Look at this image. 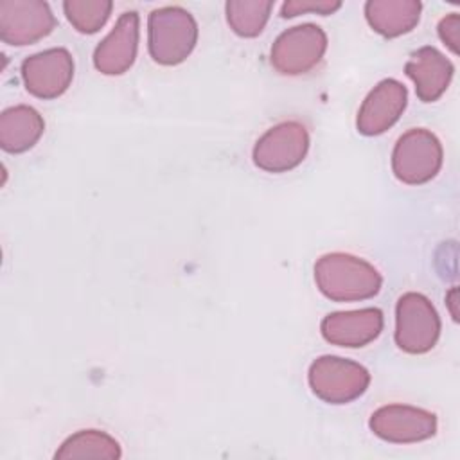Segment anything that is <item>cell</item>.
<instances>
[{
  "instance_id": "6da1fadb",
  "label": "cell",
  "mask_w": 460,
  "mask_h": 460,
  "mask_svg": "<svg viewBox=\"0 0 460 460\" xmlns=\"http://www.w3.org/2000/svg\"><path fill=\"white\" fill-rule=\"evenodd\" d=\"M314 282L329 300L358 302L376 296L383 286V277L365 259L332 252L316 261Z\"/></svg>"
},
{
  "instance_id": "7a4b0ae2",
  "label": "cell",
  "mask_w": 460,
  "mask_h": 460,
  "mask_svg": "<svg viewBox=\"0 0 460 460\" xmlns=\"http://www.w3.org/2000/svg\"><path fill=\"white\" fill-rule=\"evenodd\" d=\"M198 41L194 16L180 5L151 11L147 18V49L155 63L174 66L183 63Z\"/></svg>"
},
{
  "instance_id": "3957f363",
  "label": "cell",
  "mask_w": 460,
  "mask_h": 460,
  "mask_svg": "<svg viewBox=\"0 0 460 460\" xmlns=\"http://www.w3.org/2000/svg\"><path fill=\"white\" fill-rule=\"evenodd\" d=\"M307 383L318 399L329 404H347L367 392L370 372L358 361L325 354L309 365Z\"/></svg>"
},
{
  "instance_id": "277c9868",
  "label": "cell",
  "mask_w": 460,
  "mask_h": 460,
  "mask_svg": "<svg viewBox=\"0 0 460 460\" xmlns=\"http://www.w3.org/2000/svg\"><path fill=\"white\" fill-rule=\"evenodd\" d=\"M440 336V316L428 296L408 291L395 304V345L408 354L429 352Z\"/></svg>"
},
{
  "instance_id": "5b68a950",
  "label": "cell",
  "mask_w": 460,
  "mask_h": 460,
  "mask_svg": "<svg viewBox=\"0 0 460 460\" xmlns=\"http://www.w3.org/2000/svg\"><path fill=\"white\" fill-rule=\"evenodd\" d=\"M442 144L435 133L413 128L402 133L392 151V171L406 185H422L437 176L442 167Z\"/></svg>"
},
{
  "instance_id": "8992f818",
  "label": "cell",
  "mask_w": 460,
  "mask_h": 460,
  "mask_svg": "<svg viewBox=\"0 0 460 460\" xmlns=\"http://www.w3.org/2000/svg\"><path fill=\"white\" fill-rule=\"evenodd\" d=\"M325 50V31L314 23H302L279 34L271 45L270 61L282 75H302L322 61Z\"/></svg>"
},
{
  "instance_id": "52a82bcc",
  "label": "cell",
  "mask_w": 460,
  "mask_h": 460,
  "mask_svg": "<svg viewBox=\"0 0 460 460\" xmlns=\"http://www.w3.org/2000/svg\"><path fill=\"white\" fill-rule=\"evenodd\" d=\"M309 151V133L298 120L270 128L253 146V164L266 172H288L302 164Z\"/></svg>"
},
{
  "instance_id": "ba28073f",
  "label": "cell",
  "mask_w": 460,
  "mask_h": 460,
  "mask_svg": "<svg viewBox=\"0 0 460 460\" xmlns=\"http://www.w3.org/2000/svg\"><path fill=\"white\" fill-rule=\"evenodd\" d=\"M370 431L392 444H413L437 433V415L410 404H385L368 420Z\"/></svg>"
},
{
  "instance_id": "9c48e42d",
  "label": "cell",
  "mask_w": 460,
  "mask_h": 460,
  "mask_svg": "<svg viewBox=\"0 0 460 460\" xmlns=\"http://www.w3.org/2000/svg\"><path fill=\"white\" fill-rule=\"evenodd\" d=\"M56 18L47 2L4 0L0 2V38L7 45H32L49 36Z\"/></svg>"
},
{
  "instance_id": "30bf717a",
  "label": "cell",
  "mask_w": 460,
  "mask_h": 460,
  "mask_svg": "<svg viewBox=\"0 0 460 460\" xmlns=\"http://www.w3.org/2000/svg\"><path fill=\"white\" fill-rule=\"evenodd\" d=\"M72 79L74 59L63 47L41 50L22 61V81L25 90L38 99H56L63 95Z\"/></svg>"
},
{
  "instance_id": "8fae6325",
  "label": "cell",
  "mask_w": 460,
  "mask_h": 460,
  "mask_svg": "<svg viewBox=\"0 0 460 460\" xmlns=\"http://www.w3.org/2000/svg\"><path fill=\"white\" fill-rule=\"evenodd\" d=\"M408 90L397 79H383L379 81L365 97L358 119L356 128L365 137H376L390 129L406 110Z\"/></svg>"
},
{
  "instance_id": "7c38bea8",
  "label": "cell",
  "mask_w": 460,
  "mask_h": 460,
  "mask_svg": "<svg viewBox=\"0 0 460 460\" xmlns=\"http://www.w3.org/2000/svg\"><path fill=\"white\" fill-rule=\"evenodd\" d=\"M140 18L137 11L119 16L110 34L93 50V66L104 75H120L131 68L138 50Z\"/></svg>"
},
{
  "instance_id": "4fadbf2b",
  "label": "cell",
  "mask_w": 460,
  "mask_h": 460,
  "mask_svg": "<svg viewBox=\"0 0 460 460\" xmlns=\"http://www.w3.org/2000/svg\"><path fill=\"white\" fill-rule=\"evenodd\" d=\"M383 325V311L377 307H365L329 313L322 320L320 331L323 340L331 345L358 349L374 341L381 334Z\"/></svg>"
},
{
  "instance_id": "5bb4252c",
  "label": "cell",
  "mask_w": 460,
  "mask_h": 460,
  "mask_svg": "<svg viewBox=\"0 0 460 460\" xmlns=\"http://www.w3.org/2000/svg\"><path fill=\"white\" fill-rule=\"evenodd\" d=\"M406 75L415 84V93L422 102H435L449 86L455 66L435 47H420L404 65Z\"/></svg>"
},
{
  "instance_id": "9a60e30c",
  "label": "cell",
  "mask_w": 460,
  "mask_h": 460,
  "mask_svg": "<svg viewBox=\"0 0 460 460\" xmlns=\"http://www.w3.org/2000/svg\"><path fill=\"white\" fill-rule=\"evenodd\" d=\"M419 0H368L365 18L368 25L385 38H397L415 29L420 20Z\"/></svg>"
},
{
  "instance_id": "2e32d148",
  "label": "cell",
  "mask_w": 460,
  "mask_h": 460,
  "mask_svg": "<svg viewBox=\"0 0 460 460\" xmlns=\"http://www.w3.org/2000/svg\"><path fill=\"white\" fill-rule=\"evenodd\" d=\"M45 120L38 110L27 104L11 106L0 115V147L5 153H23L43 135Z\"/></svg>"
},
{
  "instance_id": "e0dca14e",
  "label": "cell",
  "mask_w": 460,
  "mask_h": 460,
  "mask_svg": "<svg viewBox=\"0 0 460 460\" xmlns=\"http://www.w3.org/2000/svg\"><path fill=\"white\" fill-rule=\"evenodd\" d=\"M122 456L120 444L108 433L99 429H81L70 435L54 453L56 460L65 458H110Z\"/></svg>"
},
{
  "instance_id": "ac0fdd59",
  "label": "cell",
  "mask_w": 460,
  "mask_h": 460,
  "mask_svg": "<svg viewBox=\"0 0 460 460\" xmlns=\"http://www.w3.org/2000/svg\"><path fill=\"white\" fill-rule=\"evenodd\" d=\"M271 9V0H230L225 4L230 29L243 38L259 36L270 20Z\"/></svg>"
},
{
  "instance_id": "d6986e66",
  "label": "cell",
  "mask_w": 460,
  "mask_h": 460,
  "mask_svg": "<svg viewBox=\"0 0 460 460\" xmlns=\"http://www.w3.org/2000/svg\"><path fill=\"white\" fill-rule=\"evenodd\" d=\"M113 9L110 0H66L63 11L66 20L75 31L83 34H93L108 22Z\"/></svg>"
},
{
  "instance_id": "ffe728a7",
  "label": "cell",
  "mask_w": 460,
  "mask_h": 460,
  "mask_svg": "<svg viewBox=\"0 0 460 460\" xmlns=\"http://www.w3.org/2000/svg\"><path fill=\"white\" fill-rule=\"evenodd\" d=\"M341 7L340 0H288L282 4L280 16L282 18H295L305 13H316L322 16L332 14Z\"/></svg>"
},
{
  "instance_id": "44dd1931",
  "label": "cell",
  "mask_w": 460,
  "mask_h": 460,
  "mask_svg": "<svg viewBox=\"0 0 460 460\" xmlns=\"http://www.w3.org/2000/svg\"><path fill=\"white\" fill-rule=\"evenodd\" d=\"M438 36L444 41V45H447V49L453 54H458V43H460V16L458 13H451L447 16H444L438 22Z\"/></svg>"
},
{
  "instance_id": "7402d4cb",
  "label": "cell",
  "mask_w": 460,
  "mask_h": 460,
  "mask_svg": "<svg viewBox=\"0 0 460 460\" xmlns=\"http://www.w3.org/2000/svg\"><path fill=\"white\" fill-rule=\"evenodd\" d=\"M455 296H456V288H453V289L449 291V295H447V300H449V305H451V314H453V318H455V320H458V316H456V311L453 309V305H455Z\"/></svg>"
}]
</instances>
